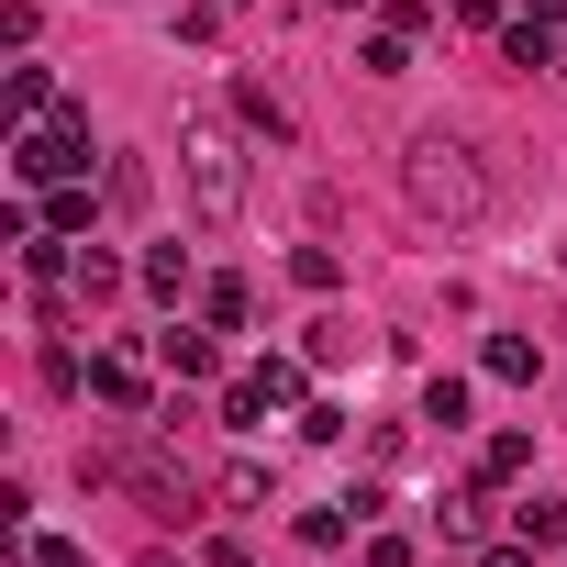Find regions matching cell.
Wrapping results in <instances>:
<instances>
[{
	"label": "cell",
	"mask_w": 567,
	"mask_h": 567,
	"mask_svg": "<svg viewBox=\"0 0 567 567\" xmlns=\"http://www.w3.org/2000/svg\"><path fill=\"white\" fill-rule=\"evenodd\" d=\"M334 12H357V0H334Z\"/></svg>",
	"instance_id": "cell-29"
},
{
	"label": "cell",
	"mask_w": 567,
	"mask_h": 567,
	"mask_svg": "<svg viewBox=\"0 0 567 567\" xmlns=\"http://www.w3.org/2000/svg\"><path fill=\"white\" fill-rule=\"evenodd\" d=\"M267 412H278V401H267V390H256V379H223V423H234V434H256V423H267Z\"/></svg>",
	"instance_id": "cell-14"
},
{
	"label": "cell",
	"mask_w": 567,
	"mask_h": 567,
	"mask_svg": "<svg viewBox=\"0 0 567 567\" xmlns=\"http://www.w3.org/2000/svg\"><path fill=\"white\" fill-rule=\"evenodd\" d=\"M101 200H112V212H145V167L112 156V167H101Z\"/></svg>",
	"instance_id": "cell-17"
},
{
	"label": "cell",
	"mask_w": 567,
	"mask_h": 567,
	"mask_svg": "<svg viewBox=\"0 0 567 567\" xmlns=\"http://www.w3.org/2000/svg\"><path fill=\"white\" fill-rule=\"evenodd\" d=\"M556 79H567V68H556Z\"/></svg>",
	"instance_id": "cell-31"
},
{
	"label": "cell",
	"mask_w": 567,
	"mask_h": 567,
	"mask_svg": "<svg viewBox=\"0 0 567 567\" xmlns=\"http://www.w3.org/2000/svg\"><path fill=\"white\" fill-rule=\"evenodd\" d=\"M379 23H390V34H423V23H434V0H379Z\"/></svg>",
	"instance_id": "cell-23"
},
{
	"label": "cell",
	"mask_w": 567,
	"mask_h": 567,
	"mask_svg": "<svg viewBox=\"0 0 567 567\" xmlns=\"http://www.w3.org/2000/svg\"><path fill=\"white\" fill-rule=\"evenodd\" d=\"M478 368H489L501 390H534V379H545V357H534L523 334H489V357H478Z\"/></svg>",
	"instance_id": "cell-9"
},
{
	"label": "cell",
	"mask_w": 567,
	"mask_h": 567,
	"mask_svg": "<svg viewBox=\"0 0 567 567\" xmlns=\"http://www.w3.org/2000/svg\"><path fill=\"white\" fill-rule=\"evenodd\" d=\"M178 167H189V212H200V223H245V145H234V123H223V112H200V123H189Z\"/></svg>",
	"instance_id": "cell-2"
},
{
	"label": "cell",
	"mask_w": 567,
	"mask_h": 567,
	"mask_svg": "<svg viewBox=\"0 0 567 567\" xmlns=\"http://www.w3.org/2000/svg\"><path fill=\"white\" fill-rule=\"evenodd\" d=\"M12 178H23V189H68V178H90V112H79V101H56L45 123H23Z\"/></svg>",
	"instance_id": "cell-3"
},
{
	"label": "cell",
	"mask_w": 567,
	"mask_h": 567,
	"mask_svg": "<svg viewBox=\"0 0 567 567\" xmlns=\"http://www.w3.org/2000/svg\"><path fill=\"white\" fill-rule=\"evenodd\" d=\"M212 489H223V501H234V512H256V501H267V467H256V456H234V467H223V478H212Z\"/></svg>",
	"instance_id": "cell-18"
},
{
	"label": "cell",
	"mask_w": 567,
	"mask_h": 567,
	"mask_svg": "<svg viewBox=\"0 0 567 567\" xmlns=\"http://www.w3.org/2000/svg\"><path fill=\"white\" fill-rule=\"evenodd\" d=\"M290 278H301V290H334L346 267H334V245H301V256H290Z\"/></svg>",
	"instance_id": "cell-22"
},
{
	"label": "cell",
	"mask_w": 567,
	"mask_h": 567,
	"mask_svg": "<svg viewBox=\"0 0 567 567\" xmlns=\"http://www.w3.org/2000/svg\"><path fill=\"white\" fill-rule=\"evenodd\" d=\"M68 290H79V312H112V301L134 290V267H123L112 245H90V256H79V278H68Z\"/></svg>",
	"instance_id": "cell-5"
},
{
	"label": "cell",
	"mask_w": 567,
	"mask_h": 567,
	"mask_svg": "<svg viewBox=\"0 0 567 567\" xmlns=\"http://www.w3.org/2000/svg\"><path fill=\"white\" fill-rule=\"evenodd\" d=\"M200 312H212L223 334H245V323H256V290H245V278H212V290H200Z\"/></svg>",
	"instance_id": "cell-10"
},
{
	"label": "cell",
	"mask_w": 567,
	"mask_h": 567,
	"mask_svg": "<svg viewBox=\"0 0 567 567\" xmlns=\"http://www.w3.org/2000/svg\"><path fill=\"white\" fill-rule=\"evenodd\" d=\"M401 68H412V34L379 23V34H368V79H401Z\"/></svg>",
	"instance_id": "cell-20"
},
{
	"label": "cell",
	"mask_w": 567,
	"mask_h": 567,
	"mask_svg": "<svg viewBox=\"0 0 567 567\" xmlns=\"http://www.w3.org/2000/svg\"><path fill=\"white\" fill-rule=\"evenodd\" d=\"M357 523H368V512H357V501H323V512H301V545H346V534H357Z\"/></svg>",
	"instance_id": "cell-16"
},
{
	"label": "cell",
	"mask_w": 567,
	"mask_h": 567,
	"mask_svg": "<svg viewBox=\"0 0 567 567\" xmlns=\"http://www.w3.org/2000/svg\"><path fill=\"white\" fill-rule=\"evenodd\" d=\"M401 189H412L423 223H478V212H489V167H478V145H456L445 123H423V134L401 145Z\"/></svg>",
	"instance_id": "cell-1"
},
{
	"label": "cell",
	"mask_w": 567,
	"mask_h": 567,
	"mask_svg": "<svg viewBox=\"0 0 567 567\" xmlns=\"http://www.w3.org/2000/svg\"><path fill=\"white\" fill-rule=\"evenodd\" d=\"M357 567H412V534H368V556Z\"/></svg>",
	"instance_id": "cell-24"
},
{
	"label": "cell",
	"mask_w": 567,
	"mask_h": 567,
	"mask_svg": "<svg viewBox=\"0 0 567 567\" xmlns=\"http://www.w3.org/2000/svg\"><path fill=\"white\" fill-rule=\"evenodd\" d=\"M534 23H556V34H567V0H534Z\"/></svg>",
	"instance_id": "cell-28"
},
{
	"label": "cell",
	"mask_w": 567,
	"mask_h": 567,
	"mask_svg": "<svg viewBox=\"0 0 567 567\" xmlns=\"http://www.w3.org/2000/svg\"><path fill=\"white\" fill-rule=\"evenodd\" d=\"M534 556H545V545H489L478 567H534Z\"/></svg>",
	"instance_id": "cell-26"
},
{
	"label": "cell",
	"mask_w": 567,
	"mask_h": 567,
	"mask_svg": "<svg viewBox=\"0 0 567 567\" xmlns=\"http://www.w3.org/2000/svg\"><path fill=\"white\" fill-rule=\"evenodd\" d=\"M501 68H523V79H534V68H567L556 23H534V12H523V23H501Z\"/></svg>",
	"instance_id": "cell-6"
},
{
	"label": "cell",
	"mask_w": 567,
	"mask_h": 567,
	"mask_svg": "<svg viewBox=\"0 0 567 567\" xmlns=\"http://www.w3.org/2000/svg\"><path fill=\"white\" fill-rule=\"evenodd\" d=\"M234 123H245V134H267V145H290V101H278L267 79H234Z\"/></svg>",
	"instance_id": "cell-8"
},
{
	"label": "cell",
	"mask_w": 567,
	"mask_h": 567,
	"mask_svg": "<svg viewBox=\"0 0 567 567\" xmlns=\"http://www.w3.org/2000/svg\"><path fill=\"white\" fill-rule=\"evenodd\" d=\"M223 12H245V0H223Z\"/></svg>",
	"instance_id": "cell-30"
},
{
	"label": "cell",
	"mask_w": 567,
	"mask_h": 567,
	"mask_svg": "<svg viewBox=\"0 0 567 567\" xmlns=\"http://www.w3.org/2000/svg\"><path fill=\"white\" fill-rule=\"evenodd\" d=\"M523 467H534V434H489L478 445V478H523Z\"/></svg>",
	"instance_id": "cell-15"
},
{
	"label": "cell",
	"mask_w": 567,
	"mask_h": 567,
	"mask_svg": "<svg viewBox=\"0 0 567 567\" xmlns=\"http://www.w3.org/2000/svg\"><path fill=\"white\" fill-rule=\"evenodd\" d=\"M45 234H90V178H68V189H45Z\"/></svg>",
	"instance_id": "cell-13"
},
{
	"label": "cell",
	"mask_w": 567,
	"mask_h": 567,
	"mask_svg": "<svg viewBox=\"0 0 567 567\" xmlns=\"http://www.w3.org/2000/svg\"><path fill=\"white\" fill-rule=\"evenodd\" d=\"M156 368H167L178 390H200V379H223V346H212V334H156Z\"/></svg>",
	"instance_id": "cell-7"
},
{
	"label": "cell",
	"mask_w": 567,
	"mask_h": 567,
	"mask_svg": "<svg viewBox=\"0 0 567 567\" xmlns=\"http://www.w3.org/2000/svg\"><path fill=\"white\" fill-rule=\"evenodd\" d=\"M90 401H101V412H123V423H145V412H156L145 357H90Z\"/></svg>",
	"instance_id": "cell-4"
},
{
	"label": "cell",
	"mask_w": 567,
	"mask_h": 567,
	"mask_svg": "<svg viewBox=\"0 0 567 567\" xmlns=\"http://www.w3.org/2000/svg\"><path fill=\"white\" fill-rule=\"evenodd\" d=\"M134 278H145L156 301H178V290H189V256H178V245H145V267H134Z\"/></svg>",
	"instance_id": "cell-12"
},
{
	"label": "cell",
	"mask_w": 567,
	"mask_h": 567,
	"mask_svg": "<svg viewBox=\"0 0 567 567\" xmlns=\"http://www.w3.org/2000/svg\"><path fill=\"white\" fill-rule=\"evenodd\" d=\"M23 556H34V567H90V556H79V545H56V534H34Z\"/></svg>",
	"instance_id": "cell-25"
},
{
	"label": "cell",
	"mask_w": 567,
	"mask_h": 567,
	"mask_svg": "<svg viewBox=\"0 0 567 567\" xmlns=\"http://www.w3.org/2000/svg\"><path fill=\"white\" fill-rule=\"evenodd\" d=\"M512 523H523V545H567V501H523Z\"/></svg>",
	"instance_id": "cell-19"
},
{
	"label": "cell",
	"mask_w": 567,
	"mask_h": 567,
	"mask_svg": "<svg viewBox=\"0 0 567 567\" xmlns=\"http://www.w3.org/2000/svg\"><path fill=\"white\" fill-rule=\"evenodd\" d=\"M423 423H467V379H423Z\"/></svg>",
	"instance_id": "cell-21"
},
{
	"label": "cell",
	"mask_w": 567,
	"mask_h": 567,
	"mask_svg": "<svg viewBox=\"0 0 567 567\" xmlns=\"http://www.w3.org/2000/svg\"><path fill=\"white\" fill-rule=\"evenodd\" d=\"M12 112H23V123H45V112H56V79H45L34 56H12Z\"/></svg>",
	"instance_id": "cell-11"
},
{
	"label": "cell",
	"mask_w": 567,
	"mask_h": 567,
	"mask_svg": "<svg viewBox=\"0 0 567 567\" xmlns=\"http://www.w3.org/2000/svg\"><path fill=\"white\" fill-rule=\"evenodd\" d=\"M456 23H501V0H456Z\"/></svg>",
	"instance_id": "cell-27"
}]
</instances>
